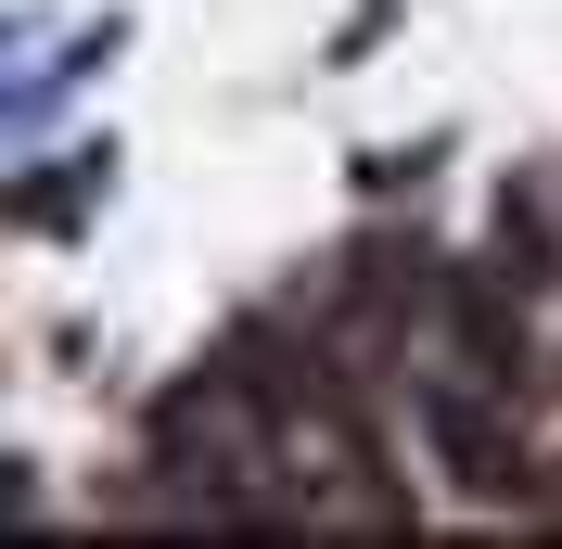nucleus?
<instances>
[{
  "label": "nucleus",
  "instance_id": "1",
  "mask_svg": "<svg viewBox=\"0 0 562 549\" xmlns=\"http://www.w3.org/2000/svg\"><path fill=\"white\" fill-rule=\"evenodd\" d=\"M512 410H525V396H498V383H473V371H448V383H422V396H409L422 447H435V473H448L473 512L562 524V460H550Z\"/></svg>",
  "mask_w": 562,
  "mask_h": 549
},
{
  "label": "nucleus",
  "instance_id": "2",
  "mask_svg": "<svg viewBox=\"0 0 562 549\" xmlns=\"http://www.w3.org/2000/svg\"><path fill=\"white\" fill-rule=\"evenodd\" d=\"M435 333H448V371L498 383V396H550V358H537V333H525V281H498V269H448Z\"/></svg>",
  "mask_w": 562,
  "mask_h": 549
},
{
  "label": "nucleus",
  "instance_id": "3",
  "mask_svg": "<svg viewBox=\"0 0 562 549\" xmlns=\"http://www.w3.org/2000/svg\"><path fill=\"white\" fill-rule=\"evenodd\" d=\"M498 281H525V294H550V205H525V192H498Z\"/></svg>",
  "mask_w": 562,
  "mask_h": 549
},
{
  "label": "nucleus",
  "instance_id": "4",
  "mask_svg": "<svg viewBox=\"0 0 562 549\" xmlns=\"http://www.w3.org/2000/svg\"><path fill=\"white\" fill-rule=\"evenodd\" d=\"M550 396H562V371H550Z\"/></svg>",
  "mask_w": 562,
  "mask_h": 549
}]
</instances>
